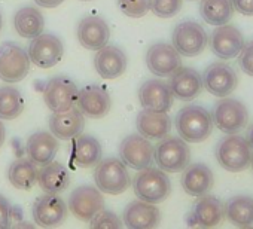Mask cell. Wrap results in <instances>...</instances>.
I'll return each mask as SVG.
<instances>
[{
  "label": "cell",
  "mask_w": 253,
  "mask_h": 229,
  "mask_svg": "<svg viewBox=\"0 0 253 229\" xmlns=\"http://www.w3.org/2000/svg\"><path fill=\"white\" fill-rule=\"evenodd\" d=\"M174 125L179 137L186 143H201L207 140L213 131L211 113L201 106L188 104L177 112Z\"/></svg>",
  "instance_id": "6da1fadb"
},
{
  "label": "cell",
  "mask_w": 253,
  "mask_h": 229,
  "mask_svg": "<svg viewBox=\"0 0 253 229\" xmlns=\"http://www.w3.org/2000/svg\"><path fill=\"white\" fill-rule=\"evenodd\" d=\"M214 155L219 165L229 173H240L246 170L253 158L250 145L238 134H228L223 137L216 145Z\"/></svg>",
  "instance_id": "7a4b0ae2"
},
{
  "label": "cell",
  "mask_w": 253,
  "mask_h": 229,
  "mask_svg": "<svg viewBox=\"0 0 253 229\" xmlns=\"http://www.w3.org/2000/svg\"><path fill=\"white\" fill-rule=\"evenodd\" d=\"M94 182L97 189L107 195L124 193L131 186L130 173L119 158L100 159L94 170Z\"/></svg>",
  "instance_id": "3957f363"
},
{
  "label": "cell",
  "mask_w": 253,
  "mask_h": 229,
  "mask_svg": "<svg viewBox=\"0 0 253 229\" xmlns=\"http://www.w3.org/2000/svg\"><path fill=\"white\" fill-rule=\"evenodd\" d=\"M154 161L166 173H180L191 164V149L183 139L167 136L154 146Z\"/></svg>",
  "instance_id": "277c9868"
},
{
  "label": "cell",
  "mask_w": 253,
  "mask_h": 229,
  "mask_svg": "<svg viewBox=\"0 0 253 229\" xmlns=\"http://www.w3.org/2000/svg\"><path fill=\"white\" fill-rule=\"evenodd\" d=\"M133 188L139 199L158 204L170 195L171 182L166 171L151 165L140 170V173L134 177Z\"/></svg>",
  "instance_id": "5b68a950"
},
{
  "label": "cell",
  "mask_w": 253,
  "mask_h": 229,
  "mask_svg": "<svg viewBox=\"0 0 253 229\" xmlns=\"http://www.w3.org/2000/svg\"><path fill=\"white\" fill-rule=\"evenodd\" d=\"M213 125L225 134H237L246 128L249 121V112L246 106L235 98L222 97L211 112Z\"/></svg>",
  "instance_id": "8992f818"
},
{
  "label": "cell",
  "mask_w": 253,
  "mask_h": 229,
  "mask_svg": "<svg viewBox=\"0 0 253 229\" xmlns=\"http://www.w3.org/2000/svg\"><path fill=\"white\" fill-rule=\"evenodd\" d=\"M29 52L14 43L5 42L0 46V79L6 83H17L26 79L30 70Z\"/></svg>",
  "instance_id": "52a82bcc"
},
{
  "label": "cell",
  "mask_w": 253,
  "mask_h": 229,
  "mask_svg": "<svg viewBox=\"0 0 253 229\" xmlns=\"http://www.w3.org/2000/svg\"><path fill=\"white\" fill-rule=\"evenodd\" d=\"M171 40L174 49L180 55L197 57L206 49L209 43V35L201 24L195 21H183L174 27Z\"/></svg>",
  "instance_id": "ba28073f"
},
{
  "label": "cell",
  "mask_w": 253,
  "mask_h": 229,
  "mask_svg": "<svg viewBox=\"0 0 253 229\" xmlns=\"http://www.w3.org/2000/svg\"><path fill=\"white\" fill-rule=\"evenodd\" d=\"M78 86L67 76L51 77L43 89V101L51 112H64L76 106Z\"/></svg>",
  "instance_id": "9c48e42d"
},
{
  "label": "cell",
  "mask_w": 253,
  "mask_h": 229,
  "mask_svg": "<svg viewBox=\"0 0 253 229\" xmlns=\"http://www.w3.org/2000/svg\"><path fill=\"white\" fill-rule=\"evenodd\" d=\"M121 161L134 170H143L154 162V145L142 134L126 136L119 145Z\"/></svg>",
  "instance_id": "30bf717a"
},
{
  "label": "cell",
  "mask_w": 253,
  "mask_h": 229,
  "mask_svg": "<svg viewBox=\"0 0 253 229\" xmlns=\"http://www.w3.org/2000/svg\"><path fill=\"white\" fill-rule=\"evenodd\" d=\"M203 88L214 97H228L238 83L237 72L223 61L211 63L201 75Z\"/></svg>",
  "instance_id": "8fae6325"
},
{
  "label": "cell",
  "mask_w": 253,
  "mask_h": 229,
  "mask_svg": "<svg viewBox=\"0 0 253 229\" xmlns=\"http://www.w3.org/2000/svg\"><path fill=\"white\" fill-rule=\"evenodd\" d=\"M209 43L211 52L217 58L226 61L238 57L246 42L241 32L235 26L226 23L216 27V30L209 38Z\"/></svg>",
  "instance_id": "7c38bea8"
},
{
  "label": "cell",
  "mask_w": 253,
  "mask_h": 229,
  "mask_svg": "<svg viewBox=\"0 0 253 229\" xmlns=\"http://www.w3.org/2000/svg\"><path fill=\"white\" fill-rule=\"evenodd\" d=\"M29 57L30 61L41 67V69H49L58 64L63 58L64 48L61 40L49 33H41L39 36L32 39V43L29 46Z\"/></svg>",
  "instance_id": "4fadbf2b"
},
{
  "label": "cell",
  "mask_w": 253,
  "mask_h": 229,
  "mask_svg": "<svg viewBox=\"0 0 253 229\" xmlns=\"http://www.w3.org/2000/svg\"><path fill=\"white\" fill-rule=\"evenodd\" d=\"M103 208V195L94 186H79L72 192L69 198V210L76 219L82 222H89Z\"/></svg>",
  "instance_id": "5bb4252c"
},
{
  "label": "cell",
  "mask_w": 253,
  "mask_h": 229,
  "mask_svg": "<svg viewBox=\"0 0 253 229\" xmlns=\"http://www.w3.org/2000/svg\"><path fill=\"white\" fill-rule=\"evenodd\" d=\"M76 107L82 112L84 116L100 119L110 112L112 100L109 92L100 85H86L78 92Z\"/></svg>",
  "instance_id": "9a60e30c"
},
{
  "label": "cell",
  "mask_w": 253,
  "mask_h": 229,
  "mask_svg": "<svg viewBox=\"0 0 253 229\" xmlns=\"http://www.w3.org/2000/svg\"><path fill=\"white\" fill-rule=\"evenodd\" d=\"M67 216V207L58 193H45L33 204V219L42 228L60 226Z\"/></svg>",
  "instance_id": "2e32d148"
},
{
  "label": "cell",
  "mask_w": 253,
  "mask_h": 229,
  "mask_svg": "<svg viewBox=\"0 0 253 229\" xmlns=\"http://www.w3.org/2000/svg\"><path fill=\"white\" fill-rule=\"evenodd\" d=\"M146 64L151 73L158 77H169L173 72H176L180 64V54L174 49L173 45L169 43H155L146 52Z\"/></svg>",
  "instance_id": "e0dca14e"
},
{
  "label": "cell",
  "mask_w": 253,
  "mask_h": 229,
  "mask_svg": "<svg viewBox=\"0 0 253 229\" xmlns=\"http://www.w3.org/2000/svg\"><path fill=\"white\" fill-rule=\"evenodd\" d=\"M173 98L169 83L161 79H149L139 88V101L143 109L169 112L173 106Z\"/></svg>",
  "instance_id": "ac0fdd59"
},
{
  "label": "cell",
  "mask_w": 253,
  "mask_h": 229,
  "mask_svg": "<svg viewBox=\"0 0 253 229\" xmlns=\"http://www.w3.org/2000/svg\"><path fill=\"white\" fill-rule=\"evenodd\" d=\"M225 216L223 204L220 199L211 195L198 196L194 202L192 210L189 213L188 223L191 226H201V228H213L217 226Z\"/></svg>",
  "instance_id": "d6986e66"
},
{
  "label": "cell",
  "mask_w": 253,
  "mask_h": 229,
  "mask_svg": "<svg viewBox=\"0 0 253 229\" xmlns=\"http://www.w3.org/2000/svg\"><path fill=\"white\" fill-rule=\"evenodd\" d=\"M169 77V86L173 92V97L182 101H192L203 91L201 75L191 67L180 66Z\"/></svg>",
  "instance_id": "ffe728a7"
},
{
  "label": "cell",
  "mask_w": 253,
  "mask_h": 229,
  "mask_svg": "<svg viewBox=\"0 0 253 229\" xmlns=\"http://www.w3.org/2000/svg\"><path fill=\"white\" fill-rule=\"evenodd\" d=\"M110 39V29L107 23L95 15L85 17L78 26V40L89 51H98L107 45Z\"/></svg>",
  "instance_id": "44dd1931"
},
{
  "label": "cell",
  "mask_w": 253,
  "mask_h": 229,
  "mask_svg": "<svg viewBox=\"0 0 253 229\" xmlns=\"http://www.w3.org/2000/svg\"><path fill=\"white\" fill-rule=\"evenodd\" d=\"M85 127V116L75 106L64 112H54L49 118V131L60 140L75 139Z\"/></svg>",
  "instance_id": "7402d4cb"
},
{
  "label": "cell",
  "mask_w": 253,
  "mask_h": 229,
  "mask_svg": "<svg viewBox=\"0 0 253 229\" xmlns=\"http://www.w3.org/2000/svg\"><path fill=\"white\" fill-rule=\"evenodd\" d=\"M94 67L103 79H116L126 70V55L118 46L104 45L97 51Z\"/></svg>",
  "instance_id": "603a6c76"
},
{
  "label": "cell",
  "mask_w": 253,
  "mask_h": 229,
  "mask_svg": "<svg viewBox=\"0 0 253 229\" xmlns=\"http://www.w3.org/2000/svg\"><path fill=\"white\" fill-rule=\"evenodd\" d=\"M214 177L213 171L204 164H189L180 177V185L183 191L191 196H203L209 193L213 188Z\"/></svg>",
  "instance_id": "cb8c5ba5"
},
{
  "label": "cell",
  "mask_w": 253,
  "mask_h": 229,
  "mask_svg": "<svg viewBox=\"0 0 253 229\" xmlns=\"http://www.w3.org/2000/svg\"><path fill=\"white\" fill-rule=\"evenodd\" d=\"M137 131L149 140H161L170 134L171 119L167 112L143 109L137 114Z\"/></svg>",
  "instance_id": "d4e9b609"
},
{
  "label": "cell",
  "mask_w": 253,
  "mask_h": 229,
  "mask_svg": "<svg viewBox=\"0 0 253 229\" xmlns=\"http://www.w3.org/2000/svg\"><path fill=\"white\" fill-rule=\"evenodd\" d=\"M122 222L126 228H154L161 220V213L155 204L146 201H133L125 207Z\"/></svg>",
  "instance_id": "484cf974"
},
{
  "label": "cell",
  "mask_w": 253,
  "mask_h": 229,
  "mask_svg": "<svg viewBox=\"0 0 253 229\" xmlns=\"http://www.w3.org/2000/svg\"><path fill=\"white\" fill-rule=\"evenodd\" d=\"M58 140L52 133L38 131L29 137L26 143V152L36 165H45L54 159L58 152Z\"/></svg>",
  "instance_id": "4316f807"
},
{
  "label": "cell",
  "mask_w": 253,
  "mask_h": 229,
  "mask_svg": "<svg viewBox=\"0 0 253 229\" xmlns=\"http://www.w3.org/2000/svg\"><path fill=\"white\" fill-rule=\"evenodd\" d=\"M103 155L100 142L88 134H79L75 137V145L72 148V159L78 167L91 168L95 167Z\"/></svg>",
  "instance_id": "83f0119b"
},
{
  "label": "cell",
  "mask_w": 253,
  "mask_h": 229,
  "mask_svg": "<svg viewBox=\"0 0 253 229\" xmlns=\"http://www.w3.org/2000/svg\"><path fill=\"white\" fill-rule=\"evenodd\" d=\"M38 183L46 193H61L70 185V174L61 162L51 161L39 170Z\"/></svg>",
  "instance_id": "f1b7e54d"
},
{
  "label": "cell",
  "mask_w": 253,
  "mask_h": 229,
  "mask_svg": "<svg viewBox=\"0 0 253 229\" xmlns=\"http://www.w3.org/2000/svg\"><path fill=\"white\" fill-rule=\"evenodd\" d=\"M225 217L238 228L253 225V198L246 195H235L223 204Z\"/></svg>",
  "instance_id": "f546056e"
},
{
  "label": "cell",
  "mask_w": 253,
  "mask_h": 229,
  "mask_svg": "<svg viewBox=\"0 0 253 229\" xmlns=\"http://www.w3.org/2000/svg\"><path fill=\"white\" fill-rule=\"evenodd\" d=\"M38 165L30 158H18L8 170V179L11 185L21 191H29L38 183Z\"/></svg>",
  "instance_id": "4dcf8cb0"
},
{
  "label": "cell",
  "mask_w": 253,
  "mask_h": 229,
  "mask_svg": "<svg viewBox=\"0 0 253 229\" xmlns=\"http://www.w3.org/2000/svg\"><path fill=\"white\" fill-rule=\"evenodd\" d=\"M14 27L21 38L33 39L43 32L45 20L36 8L26 6L20 9L14 17Z\"/></svg>",
  "instance_id": "1f68e13d"
},
{
  "label": "cell",
  "mask_w": 253,
  "mask_h": 229,
  "mask_svg": "<svg viewBox=\"0 0 253 229\" xmlns=\"http://www.w3.org/2000/svg\"><path fill=\"white\" fill-rule=\"evenodd\" d=\"M234 11L231 0H201L200 3V14L203 20L216 27L229 23Z\"/></svg>",
  "instance_id": "d6a6232c"
},
{
  "label": "cell",
  "mask_w": 253,
  "mask_h": 229,
  "mask_svg": "<svg viewBox=\"0 0 253 229\" xmlns=\"http://www.w3.org/2000/svg\"><path fill=\"white\" fill-rule=\"evenodd\" d=\"M24 110V98L21 92L11 86H0V119H15Z\"/></svg>",
  "instance_id": "836d02e7"
},
{
  "label": "cell",
  "mask_w": 253,
  "mask_h": 229,
  "mask_svg": "<svg viewBox=\"0 0 253 229\" xmlns=\"http://www.w3.org/2000/svg\"><path fill=\"white\" fill-rule=\"evenodd\" d=\"M121 12L130 18H142L151 11V0H118Z\"/></svg>",
  "instance_id": "e575fe53"
},
{
  "label": "cell",
  "mask_w": 253,
  "mask_h": 229,
  "mask_svg": "<svg viewBox=\"0 0 253 229\" xmlns=\"http://www.w3.org/2000/svg\"><path fill=\"white\" fill-rule=\"evenodd\" d=\"M182 9V0H151V11L160 18H173Z\"/></svg>",
  "instance_id": "d590c367"
},
{
  "label": "cell",
  "mask_w": 253,
  "mask_h": 229,
  "mask_svg": "<svg viewBox=\"0 0 253 229\" xmlns=\"http://www.w3.org/2000/svg\"><path fill=\"white\" fill-rule=\"evenodd\" d=\"M89 225H91V228H121L124 225V222L113 211L100 210L89 220Z\"/></svg>",
  "instance_id": "8d00e7d4"
},
{
  "label": "cell",
  "mask_w": 253,
  "mask_h": 229,
  "mask_svg": "<svg viewBox=\"0 0 253 229\" xmlns=\"http://www.w3.org/2000/svg\"><path fill=\"white\" fill-rule=\"evenodd\" d=\"M238 66L246 75L253 76V40L249 43H244L243 49L240 51Z\"/></svg>",
  "instance_id": "74e56055"
},
{
  "label": "cell",
  "mask_w": 253,
  "mask_h": 229,
  "mask_svg": "<svg viewBox=\"0 0 253 229\" xmlns=\"http://www.w3.org/2000/svg\"><path fill=\"white\" fill-rule=\"evenodd\" d=\"M12 220V207L9 201L0 195V228H8Z\"/></svg>",
  "instance_id": "f35d334b"
},
{
  "label": "cell",
  "mask_w": 253,
  "mask_h": 229,
  "mask_svg": "<svg viewBox=\"0 0 253 229\" xmlns=\"http://www.w3.org/2000/svg\"><path fill=\"white\" fill-rule=\"evenodd\" d=\"M231 2L237 12L246 17H253V0H231Z\"/></svg>",
  "instance_id": "ab89813d"
},
{
  "label": "cell",
  "mask_w": 253,
  "mask_h": 229,
  "mask_svg": "<svg viewBox=\"0 0 253 229\" xmlns=\"http://www.w3.org/2000/svg\"><path fill=\"white\" fill-rule=\"evenodd\" d=\"M35 2L39 5V6H42V8H48V9H51V8H57V6H60L64 0H35Z\"/></svg>",
  "instance_id": "60d3db41"
},
{
  "label": "cell",
  "mask_w": 253,
  "mask_h": 229,
  "mask_svg": "<svg viewBox=\"0 0 253 229\" xmlns=\"http://www.w3.org/2000/svg\"><path fill=\"white\" fill-rule=\"evenodd\" d=\"M244 139L247 140V143H249L250 148L253 149V125L249 127V130L246 131V137H244Z\"/></svg>",
  "instance_id": "b9f144b4"
},
{
  "label": "cell",
  "mask_w": 253,
  "mask_h": 229,
  "mask_svg": "<svg viewBox=\"0 0 253 229\" xmlns=\"http://www.w3.org/2000/svg\"><path fill=\"white\" fill-rule=\"evenodd\" d=\"M5 139H6L5 125H3V122H2V121H0V148L3 146V143H5Z\"/></svg>",
  "instance_id": "7bdbcfd3"
},
{
  "label": "cell",
  "mask_w": 253,
  "mask_h": 229,
  "mask_svg": "<svg viewBox=\"0 0 253 229\" xmlns=\"http://www.w3.org/2000/svg\"><path fill=\"white\" fill-rule=\"evenodd\" d=\"M2 27H3V18H2V12H0V32H2Z\"/></svg>",
  "instance_id": "ee69618b"
},
{
  "label": "cell",
  "mask_w": 253,
  "mask_h": 229,
  "mask_svg": "<svg viewBox=\"0 0 253 229\" xmlns=\"http://www.w3.org/2000/svg\"><path fill=\"white\" fill-rule=\"evenodd\" d=\"M250 164H252V170H253V158H252V162Z\"/></svg>",
  "instance_id": "f6af8a7d"
},
{
  "label": "cell",
  "mask_w": 253,
  "mask_h": 229,
  "mask_svg": "<svg viewBox=\"0 0 253 229\" xmlns=\"http://www.w3.org/2000/svg\"><path fill=\"white\" fill-rule=\"evenodd\" d=\"M85 2H86V0H85Z\"/></svg>",
  "instance_id": "bcb514c9"
}]
</instances>
